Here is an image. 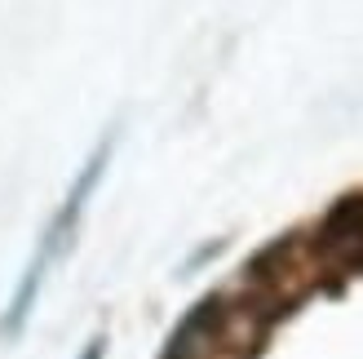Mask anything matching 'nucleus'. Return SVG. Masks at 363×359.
<instances>
[{
    "instance_id": "f03ea898",
    "label": "nucleus",
    "mask_w": 363,
    "mask_h": 359,
    "mask_svg": "<svg viewBox=\"0 0 363 359\" xmlns=\"http://www.w3.org/2000/svg\"><path fill=\"white\" fill-rule=\"evenodd\" d=\"M80 359H106V337H94V342L80 350Z\"/></svg>"
},
{
    "instance_id": "f257e3e1",
    "label": "nucleus",
    "mask_w": 363,
    "mask_h": 359,
    "mask_svg": "<svg viewBox=\"0 0 363 359\" xmlns=\"http://www.w3.org/2000/svg\"><path fill=\"white\" fill-rule=\"evenodd\" d=\"M111 147H116V142L102 138V147L84 160V169L76 173V182L67 187V200H62L58 213L49 218L45 236H40V248L31 253L27 271L18 275L13 297H9L5 315H0V342H18V337H23V328L31 324V311H35V302H40V289H45L49 271L71 253V244H76V236H80V218H84L89 200H94V191H98V182H102L106 165H111Z\"/></svg>"
}]
</instances>
